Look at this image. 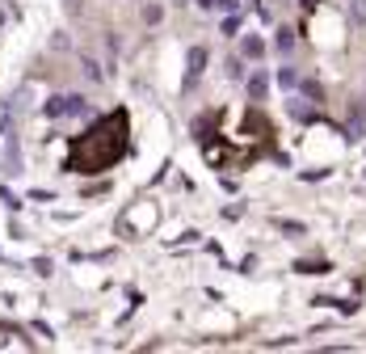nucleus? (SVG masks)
Instances as JSON below:
<instances>
[{
	"instance_id": "obj_1",
	"label": "nucleus",
	"mask_w": 366,
	"mask_h": 354,
	"mask_svg": "<svg viewBox=\"0 0 366 354\" xmlns=\"http://www.w3.org/2000/svg\"><path fill=\"white\" fill-rule=\"evenodd\" d=\"M127 152H131V114L110 110L68 143L64 169L68 173H106L127 157Z\"/></svg>"
},
{
	"instance_id": "obj_2",
	"label": "nucleus",
	"mask_w": 366,
	"mask_h": 354,
	"mask_svg": "<svg viewBox=\"0 0 366 354\" xmlns=\"http://www.w3.org/2000/svg\"><path fill=\"white\" fill-rule=\"evenodd\" d=\"M156 215H161V211H156V202H135V207L118 220V232H122V236L152 232V228H156Z\"/></svg>"
},
{
	"instance_id": "obj_3",
	"label": "nucleus",
	"mask_w": 366,
	"mask_h": 354,
	"mask_svg": "<svg viewBox=\"0 0 366 354\" xmlns=\"http://www.w3.org/2000/svg\"><path fill=\"white\" fill-rule=\"evenodd\" d=\"M46 114L51 118H80V114H89V101L80 93H60L46 101Z\"/></svg>"
},
{
	"instance_id": "obj_4",
	"label": "nucleus",
	"mask_w": 366,
	"mask_h": 354,
	"mask_svg": "<svg viewBox=\"0 0 366 354\" xmlns=\"http://www.w3.org/2000/svg\"><path fill=\"white\" fill-rule=\"evenodd\" d=\"M202 72H206V46H190V60H185V89H194Z\"/></svg>"
},
{
	"instance_id": "obj_5",
	"label": "nucleus",
	"mask_w": 366,
	"mask_h": 354,
	"mask_svg": "<svg viewBox=\"0 0 366 354\" xmlns=\"http://www.w3.org/2000/svg\"><path fill=\"white\" fill-rule=\"evenodd\" d=\"M362 131H366V101H354L345 118V139H362Z\"/></svg>"
},
{
	"instance_id": "obj_6",
	"label": "nucleus",
	"mask_w": 366,
	"mask_h": 354,
	"mask_svg": "<svg viewBox=\"0 0 366 354\" xmlns=\"http://www.w3.org/2000/svg\"><path fill=\"white\" fill-rule=\"evenodd\" d=\"M266 93H270V76L266 72H253L248 76V97L253 101H266Z\"/></svg>"
},
{
	"instance_id": "obj_7",
	"label": "nucleus",
	"mask_w": 366,
	"mask_h": 354,
	"mask_svg": "<svg viewBox=\"0 0 366 354\" xmlns=\"http://www.w3.org/2000/svg\"><path fill=\"white\" fill-rule=\"evenodd\" d=\"M345 17H349V26L366 30V0H349V5H345Z\"/></svg>"
},
{
	"instance_id": "obj_8",
	"label": "nucleus",
	"mask_w": 366,
	"mask_h": 354,
	"mask_svg": "<svg viewBox=\"0 0 366 354\" xmlns=\"http://www.w3.org/2000/svg\"><path fill=\"white\" fill-rule=\"evenodd\" d=\"M240 55H244V60H261V55H266V42H261L257 34H248V38L240 42Z\"/></svg>"
},
{
	"instance_id": "obj_9",
	"label": "nucleus",
	"mask_w": 366,
	"mask_h": 354,
	"mask_svg": "<svg viewBox=\"0 0 366 354\" xmlns=\"http://www.w3.org/2000/svg\"><path fill=\"white\" fill-rule=\"evenodd\" d=\"M274 46L282 51V55H291V51H295V30H286V26H282V30L274 34Z\"/></svg>"
},
{
	"instance_id": "obj_10",
	"label": "nucleus",
	"mask_w": 366,
	"mask_h": 354,
	"mask_svg": "<svg viewBox=\"0 0 366 354\" xmlns=\"http://www.w3.org/2000/svg\"><path fill=\"white\" fill-rule=\"evenodd\" d=\"M295 270H299V274H329L333 266H329V262H295Z\"/></svg>"
},
{
	"instance_id": "obj_11",
	"label": "nucleus",
	"mask_w": 366,
	"mask_h": 354,
	"mask_svg": "<svg viewBox=\"0 0 366 354\" xmlns=\"http://www.w3.org/2000/svg\"><path fill=\"white\" fill-rule=\"evenodd\" d=\"M299 89H303V97H311V101H316V106L324 101V89H320L316 80H299Z\"/></svg>"
},
{
	"instance_id": "obj_12",
	"label": "nucleus",
	"mask_w": 366,
	"mask_h": 354,
	"mask_svg": "<svg viewBox=\"0 0 366 354\" xmlns=\"http://www.w3.org/2000/svg\"><path fill=\"white\" fill-rule=\"evenodd\" d=\"M278 85H282V89H295V85H299V72H295V68H278Z\"/></svg>"
},
{
	"instance_id": "obj_13",
	"label": "nucleus",
	"mask_w": 366,
	"mask_h": 354,
	"mask_svg": "<svg viewBox=\"0 0 366 354\" xmlns=\"http://www.w3.org/2000/svg\"><path fill=\"white\" fill-rule=\"evenodd\" d=\"M274 224H278L282 232H291V236H303V232H307V228H303L299 220H274Z\"/></svg>"
},
{
	"instance_id": "obj_14",
	"label": "nucleus",
	"mask_w": 366,
	"mask_h": 354,
	"mask_svg": "<svg viewBox=\"0 0 366 354\" xmlns=\"http://www.w3.org/2000/svg\"><path fill=\"white\" fill-rule=\"evenodd\" d=\"M21 329H13V325H0V350H5V346H17V342H9V337H17ZM21 350V346H17Z\"/></svg>"
},
{
	"instance_id": "obj_15",
	"label": "nucleus",
	"mask_w": 366,
	"mask_h": 354,
	"mask_svg": "<svg viewBox=\"0 0 366 354\" xmlns=\"http://www.w3.org/2000/svg\"><path fill=\"white\" fill-rule=\"evenodd\" d=\"M228 76L240 80V76H244V64H240V60H228Z\"/></svg>"
},
{
	"instance_id": "obj_16",
	"label": "nucleus",
	"mask_w": 366,
	"mask_h": 354,
	"mask_svg": "<svg viewBox=\"0 0 366 354\" xmlns=\"http://www.w3.org/2000/svg\"><path fill=\"white\" fill-rule=\"evenodd\" d=\"M236 30H240V17H236V13H232V17H228V21H223V34H236Z\"/></svg>"
},
{
	"instance_id": "obj_17",
	"label": "nucleus",
	"mask_w": 366,
	"mask_h": 354,
	"mask_svg": "<svg viewBox=\"0 0 366 354\" xmlns=\"http://www.w3.org/2000/svg\"><path fill=\"white\" fill-rule=\"evenodd\" d=\"M215 9H228V13H236V9H240V0H215Z\"/></svg>"
},
{
	"instance_id": "obj_18",
	"label": "nucleus",
	"mask_w": 366,
	"mask_h": 354,
	"mask_svg": "<svg viewBox=\"0 0 366 354\" xmlns=\"http://www.w3.org/2000/svg\"><path fill=\"white\" fill-rule=\"evenodd\" d=\"M9 131V106H0V135Z\"/></svg>"
},
{
	"instance_id": "obj_19",
	"label": "nucleus",
	"mask_w": 366,
	"mask_h": 354,
	"mask_svg": "<svg viewBox=\"0 0 366 354\" xmlns=\"http://www.w3.org/2000/svg\"><path fill=\"white\" fill-rule=\"evenodd\" d=\"M198 9H215V0H198Z\"/></svg>"
},
{
	"instance_id": "obj_20",
	"label": "nucleus",
	"mask_w": 366,
	"mask_h": 354,
	"mask_svg": "<svg viewBox=\"0 0 366 354\" xmlns=\"http://www.w3.org/2000/svg\"><path fill=\"white\" fill-rule=\"evenodd\" d=\"M0 26H5V13H0Z\"/></svg>"
}]
</instances>
